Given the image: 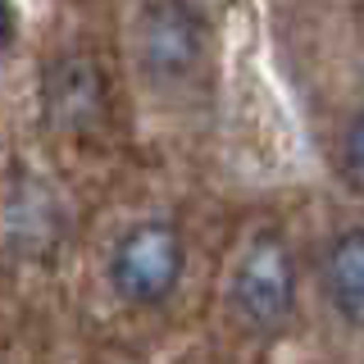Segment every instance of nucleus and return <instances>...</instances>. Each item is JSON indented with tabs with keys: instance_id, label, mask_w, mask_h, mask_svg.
<instances>
[{
	"instance_id": "f257e3e1",
	"label": "nucleus",
	"mask_w": 364,
	"mask_h": 364,
	"mask_svg": "<svg viewBox=\"0 0 364 364\" xmlns=\"http://www.w3.org/2000/svg\"><path fill=\"white\" fill-rule=\"evenodd\" d=\"M182 264H187V250H182L178 228L164 219H146V223L128 228L119 237V246H114L109 287L128 305H159L178 287Z\"/></svg>"
},
{
	"instance_id": "423d86ee",
	"label": "nucleus",
	"mask_w": 364,
	"mask_h": 364,
	"mask_svg": "<svg viewBox=\"0 0 364 364\" xmlns=\"http://www.w3.org/2000/svg\"><path fill=\"white\" fill-rule=\"evenodd\" d=\"M341 164H346L350 178H364V114L350 123L346 132V146H341Z\"/></svg>"
},
{
	"instance_id": "f03ea898",
	"label": "nucleus",
	"mask_w": 364,
	"mask_h": 364,
	"mask_svg": "<svg viewBox=\"0 0 364 364\" xmlns=\"http://www.w3.org/2000/svg\"><path fill=\"white\" fill-rule=\"evenodd\" d=\"M296 301V273L291 255L282 246V237H255L250 250L242 255V264L232 273V310L237 318H246L250 328H282Z\"/></svg>"
},
{
	"instance_id": "7ed1b4c3",
	"label": "nucleus",
	"mask_w": 364,
	"mask_h": 364,
	"mask_svg": "<svg viewBox=\"0 0 364 364\" xmlns=\"http://www.w3.org/2000/svg\"><path fill=\"white\" fill-rule=\"evenodd\" d=\"M41 96H46V119L64 132L91 128L105 109V82H100L96 64L82 60V55H60L46 68Z\"/></svg>"
},
{
	"instance_id": "39448f33",
	"label": "nucleus",
	"mask_w": 364,
	"mask_h": 364,
	"mask_svg": "<svg viewBox=\"0 0 364 364\" xmlns=\"http://www.w3.org/2000/svg\"><path fill=\"white\" fill-rule=\"evenodd\" d=\"M323 278H328V301L337 305V314L360 323L364 318V228H346V232L333 237Z\"/></svg>"
},
{
	"instance_id": "20e7f679",
	"label": "nucleus",
	"mask_w": 364,
	"mask_h": 364,
	"mask_svg": "<svg viewBox=\"0 0 364 364\" xmlns=\"http://www.w3.org/2000/svg\"><path fill=\"white\" fill-rule=\"evenodd\" d=\"M200 55V23L182 0H159L141 18V64L155 77H182Z\"/></svg>"
}]
</instances>
